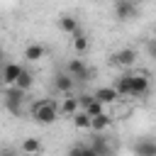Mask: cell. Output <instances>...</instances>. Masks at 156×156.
Segmentation results:
<instances>
[{
	"instance_id": "obj_1",
	"label": "cell",
	"mask_w": 156,
	"mask_h": 156,
	"mask_svg": "<svg viewBox=\"0 0 156 156\" xmlns=\"http://www.w3.org/2000/svg\"><path fill=\"white\" fill-rule=\"evenodd\" d=\"M58 105L54 100H37L32 105V119L39 124H54L58 119Z\"/></svg>"
},
{
	"instance_id": "obj_2",
	"label": "cell",
	"mask_w": 156,
	"mask_h": 156,
	"mask_svg": "<svg viewBox=\"0 0 156 156\" xmlns=\"http://www.w3.org/2000/svg\"><path fill=\"white\" fill-rule=\"evenodd\" d=\"M151 83L144 73H127V98H144Z\"/></svg>"
},
{
	"instance_id": "obj_3",
	"label": "cell",
	"mask_w": 156,
	"mask_h": 156,
	"mask_svg": "<svg viewBox=\"0 0 156 156\" xmlns=\"http://www.w3.org/2000/svg\"><path fill=\"white\" fill-rule=\"evenodd\" d=\"M63 73L71 76L73 83H76V80H88V78H90V68L85 66L83 58H71V61L66 63V71H63Z\"/></svg>"
},
{
	"instance_id": "obj_4",
	"label": "cell",
	"mask_w": 156,
	"mask_h": 156,
	"mask_svg": "<svg viewBox=\"0 0 156 156\" xmlns=\"http://www.w3.org/2000/svg\"><path fill=\"white\" fill-rule=\"evenodd\" d=\"M22 102H24V93H20L17 88H7L5 90V107L12 115H20L22 112Z\"/></svg>"
},
{
	"instance_id": "obj_5",
	"label": "cell",
	"mask_w": 156,
	"mask_h": 156,
	"mask_svg": "<svg viewBox=\"0 0 156 156\" xmlns=\"http://www.w3.org/2000/svg\"><path fill=\"white\" fill-rule=\"evenodd\" d=\"M134 15H136V5H134L132 0H117V2H115V17H117V20L127 22V20H132Z\"/></svg>"
},
{
	"instance_id": "obj_6",
	"label": "cell",
	"mask_w": 156,
	"mask_h": 156,
	"mask_svg": "<svg viewBox=\"0 0 156 156\" xmlns=\"http://www.w3.org/2000/svg\"><path fill=\"white\" fill-rule=\"evenodd\" d=\"M20 71H22V66H20V63H12V61L2 63V66H0V78H2V83L12 88V85H15V80H17V76H20Z\"/></svg>"
},
{
	"instance_id": "obj_7",
	"label": "cell",
	"mask_w": 156,
	"mask_h": 156,
	"mask_svg": "<svg viewBox=\"0 0 156 156\" xmlns=\"http://www.w3.org/2000/svg\"><path fill=\"white\" fill-rule=\"evenodd\" d=\"M93 98H95L102 107H105V105H112V102H117V100H119V95L115 93V88H112V85H100V88L93 93Z\"/></svg>"
},
{
	"instance_id": "obj_8",
	"label": "cell",
	"mask_w": 156,
	"mask_h": 156,
	"mask_svg": "<svg viewBox=\"0 0 156 156\" xmlns=\"http://www.w3.org/2000/svg\"><path fill=\"white\" fill-rule=\"evenodd\" d=\"M112 63L129 68V66H134V63H136V51H134V49H119V51H115V54H112Z\"/></svg>"
},
{
	"instance_id": "obj_9",
	"label": "cell",
	"mask_w": 156,
	"mask_h": 156,
	"mask_svg": "<svg viewBox=\"0 0 156 156\" xmlns=\"http://www.w3.org/2000/svg\"><path fill=\"white\" fill-rule=\"evenodd\" d=\"M46 56V46L44 44H39V41H32V44H27V49H24V58L29 61V63H37V61H41Z\"/></svg>"
},
{
	"instance_id": "obj_10",
	"label": "cell",
	"mask_w": 156,
	"mask_h": 156,
	"mask_svg": "<svg viewBox=\"0 0 156 156\" xmlns=\"http://www.w3.org/2000/svg\"><path fill=\"white\" fill-rule=\"evenodd\" d=\"M41 149H44V146H41V139H39V136H27V139L20 144V151H22L24 156H39Z\"/></svg>"
},
{
	"instance_id": "obj_11",
	"label": "cell",
	"mask_w": 156,
	"mask_h": 156,
	"mask_svg": "<svg viewBox=\"0 0 156 156\" xmlns=\"http://www.w3.org/2000/svg\"><path fill=\"white\" fill-rule=\"evenodd\" d=\"M58 29L73 37V34H78V32H80V22H78L73 15H61V17H58Z\"/></svg>"
},
{
	"instance_id": "obj_12",
	"label": "cell",
	"mask_w": 156,
	"mask_h": 156,
	"mask_svg": "<svg viewBox=\"0 0 156 156\" xmlns=\"http://www.w3.org/2000/svg\"><path fill=\"white\" fill-rule=\"evenodd\" d=\"M88 146L95 151V156H110V144H107V139H105L102 134H95Z\"/></svg>"
},
{
	"instance_id": "obj_13",
	"label": "cell",
	"mask_w": 156,
	"mask_h": 156,
	"mask_svg": "<svg viewBox=\"0 0 156 156\" xmlns=\"http://www.w3.org/2000/svg\"><path fill=\"white\" fill-rule=\"evenodd\" d=\"M134 154L136 156H156V141L154 139H139L134 144Z\"/></svg>"
},
{
	"instance_id": "obj_14",
	"label": "cell",
	"mask_w": 156,
	"mask_h": 156,
	"mask_svg": "<svg viewBox=\"0 0 156 156\" xmlns=\"http://www.w3.org/2000/svg\"><path fill=\"white\" fill-rule=\"evenodd\" d=\"M54 88H56L58 93H71V90L76 88V83H73L71 76H66V73H56V76H54Z\"/></svg>"
},
{
	"instance_id": "obj_15",
	"label": "cell",
	"mask_w": 156,
	"mask_h": 156,
	"mask_svg": "<svg viewBox=\"0 0 156 156\" xmlns=\"http://www.w3.org/2000/svg\"><path fill=\"white\" fill-rule=\"evenodd\" d=\"M32 83H34V76L27 71V68H22L20 71V76H17V80H15V85L12 88H17L20 93H27L29 88H32Z\"/></svg>"
},
{
	"instance_id": "obj_16",
	"label": "cell",
	"mask_w": 156,
	"mask_h": 156,
	"mask_svg": "<svg viewBox=\"0 0 156 156\" xmlns=\"http://www.w3.org/2000/svg\"><path fill=\"white\" fill-rule=\"evenodd\" d=\"M107 127H110V115H107V112H102V115H98V117L90 119V129H93L95 134H102Z\"/></svg>"
},
{
	"instance_id": "obj_17",
	"label": "cell",
	"mask_w": 156,
	"mask_h": 156,
	"mask_svg": "<svg viewBox=\"0 0 156 156\" xmlns=\"http://www.w3.org/2000/svg\"><path fill=\"white\" fill-rule=\"evenodd\" d=\"M78 110H80V107H78V100H76V98H66V100H63V105L58 107V112H63V115H71V117H73Z\"/></svg>"
},
{
	"instance_id": "obj_18",
	"label": "cell",
	"mask_w": 156,
	"mask_h": 156,
	"mask_svg": "<svg viewBox=\"0 0 156 156\" xmlns=\"http://www.w3.org/2000/svg\"><path fill=\"white\" fill-rule=\"evenodd\" d=\"M83 112H85V115H88V117L93 119V117H98V115H102V112H105V107H102V105H100V102H98V100L93 98V100H90V102H88V105L83 107Z\"/></svg>"
},
{
	"instance_id": "obj_19",
	"label": "cell",
	"mask_w": 156,
	"mask_h": 156,
	"mask_svg": "<svg viewBox=\"0 0 156 156\" xmlns=\"http://www.w3.org/2000/svg\"><path fill=\"white\" fill-rule=\"evenodd\" d=\"M68 156H95V151L88 146V144H73L68 149Z\"/></svg>"
},
{
	"instance_id": "obj_20",
	"label": "cell",
	"mask_w": 156,
	"mask_h": 156,
	"mask_svg": "<svg viewBox=\"0 0 156 156\" xmlns=\"http://www.w3.org/2000/svg\"><path fill=\"white\" fill-rule=\"evenodd\" d=\"M73 49H76L78 54H85V51H88V37H85L83 32L73 34Z\"/></svg>"
},
{
	"instance_id": "obj_21",
	"label": "cell",
	"mask_w": 156,
	"mask_h": 156,
	"mask_svg": "<svg viewBox=\"0 0 156 156\" xmlns=\"http://www.w3.org/2000/svg\"><path fill=\"white\" fill-rule=\"evenodd\" d=\"M73 124H76V129H90V117H88L83 110H78V112L73 115Z\"/></svg>"
},
{
	"instance_id": "obj_22",
	"label": "cell",
	"mask_w": 156,
	"mask_h": 156,
	"mask_svg": "<svg viewBox=\"0 0 156 156\" xmlns=\"http://www.w3.org/2000/svg\"><path fill=\"white\" fill-rule=\"evenodd\" d=\"M0 156H20V149H12V146H2V149H0Z\"/></svg>"
},
{
	"instance_id": "obj_23",
	"label": "cell",
	"mask_w": 156,
	"mask_h": 156,
	"mask_svg": "<svg viewBox=\"0 0 156 156\" xmlns=\"http://www.w3.org/2000/svg\"><path fill=\"white\" fill-rule=\"evenodd\" d=\"M2 56H5V51H2V49H0V66H2V63H5V61H2Z\"/></svg>"
}]
</instances>
